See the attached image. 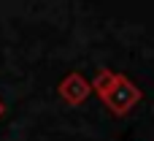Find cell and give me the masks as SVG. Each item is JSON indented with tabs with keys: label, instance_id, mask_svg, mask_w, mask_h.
<instances>
[{
	"label": "cell",
	"instance_id": "cell-1",
	"mask_svg": "<svg viewBox=\"0 0 154 141\" xmlns=\"http://www.w3.org/2000/svg\"><path fill=\"white\" fill-rule=\"evenodd\" d=\"M141 98H143L141 87H138L133 79H127L125 73H116L114 87L108 90V95L103 98V103H106V109H108L111 114L125 117V114H130V111L141 103Z\"/></svg>",
	"mask_w": 154,
	"mask_h": 141
},
{
	"label": "cell",
	"instance_id": "cell-2",
	"mask_svg": "<svg viewBox=\"0 0 154 141\" xmlns=\"http://www.w3.org/2000/svg\"><path fill=\"white\" fill-rule=\"evenodd\" d=\"M57 92H60V98L65 101V103H70V106H81L87 98H89V92H92V84L81 76V73H68L62 82H60V87H57Z\"/></svg>",
	"mask_w": 154,
	"mask_h": 141
},
{
	"label": "cell",
	"instance_id": "cell-3",
	"mask_svg": "<svg viewBox=\"0 0 154 141\" xmlns=\"http://www.w3.org/2000/svg\"><path fill=\"white\" fill-rule=\"evenodd\" d=\"M114 79H116V73L111 71V68H97V73H95V79L89 82L92 84V92L95 95H100V101L108 95V90L114 87Z\"/></svg>",
	"mask_w": 154,
	"mask_h": 141
},
{
	"label": "cell",
	"instance_id": "cell-4",
	"mask_svg": "<svg viewBox=\"0 0 154 141\" xmlns=\"http://www.w3.org/2000/svg\"><path fill=\"white\" fill-rule=\"evenodd\" d=\"M3 114H5V103L0 101V117H3Z\"/></svg>",
	"mask_w": 154,
	"mask_h": 141
}]
</instances>
